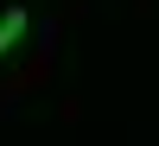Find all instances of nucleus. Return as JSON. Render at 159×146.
Listing matches in <instances>:
<instances>
[{
	"mask_svg": "<svg viewBox=\"0 0 159 146\" xmlns=\"http://www.w3.org/2000/svg\"><path fill=\"white\" fill-rule=\"evenodd\" d=\"M25 32H32V13H25L19 0H13V7H0V57H13Z\"/></svg>",
	"mask_w": 159,
	"mask_h": 146,
	"instance_id": "nucleus-1",
	"label": "nucleus"
}]
</instances>
